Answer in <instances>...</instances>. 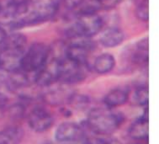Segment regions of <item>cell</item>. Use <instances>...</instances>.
Masks as SVG:
<instances>
[{
  "instance_id": "6da1fadb",
  "label": "cell",
  "mask_w": 159,
  "mask_h": 144,
  "mask_svg": "<svg viewBox=\"0 0 159 144\" xmlns=\"http://www.w3.org/2000/svg\"><path fill=\"white\" fill-rule=\"evenodd\" d=\"M25 36L20 33L7 35L0 52V68L8 72L20 70L21 60L26 46Z\"/></svg>"
},
{
  "instance_id": "7a4b0ae2",
  "label": "cell",
  "mask_w": 159,
  "mask_h": 144,
  "mask_svg": "<svg viewBox=\"0 0 159 144\" xmlns=\"http://www.w3.org/2000/svg\"><path fill=\"white\" fill-rule=\"evenodd\" d=\"M124 121V116L112 108L100 107L90 110L87 125L93 132L98 135H110L115 132Z\"/></svg>"
},
{
  "instance_id": "3957f363",
  "label": "cell",
  "mask_w": 159,
  "mask_h": 144,
  "mask_svg": "<svg viewBox=\"0 0 159 144\" xmlns=\"http://www.w3.org/2000/svg\"><path fill=\"white\" fill-rule=\"evenodd\" d=\"M61 0H27L20 27L41 23L56 15Z\"/></svg>"
},
{
  "instance_id": "277c9868",
  "label": "cell",
  "mask_w": 159,
  "mask_h": 144,
  "mask_svg": "<svg viewBox=\"0 0 159 144\" xmlns=\"http://www.w3.org/2000/svg\"><path fill=\"white\" fill-rule=\"evenodd\" d=\"M103 27V20L94 10H81L68 30V36L89 38L98 34Z\"/></svg>"
},
{
  "instance_id": "5b68a950",
  "label": "cell",
  "mask_w": 159,
  "mask_h": 144,
  "mask_svg": "<svg viewBox=\"0 0 159 144\" xmlns=\"http://www.w3.org/2000/svg\"><path fill=\"white\" fill-rule=\"evenodd\" d=\"M50 54V48L43 43H34L25 50L22 60L20 70L25 73L36 72L43 66Z\"/></svg>"
},
{
  "instance_id": "8992f818",
  "label": "cell",
  "mask_w": 159,
  "mask_h": 144,
  "mask_svg": "<svg viewBox=\"0 0 159 144\" xmlns=\"http://www.w3.org/2000/svg\"><path fill=\"white\" fill-rule=\"evenodd\" d=\"M65 56H57L50 49L49 57L35 75V83L38 86L48 87L59 81L60 63Z\"/></svg>"
},
{
  "instance_id": "52a82bcc",
  "label": "cell",
  "mask_w": 159,
  "mask_h": 144,
  "mask_svg": "<svg viewBox=\"0 0 159 144\" xmlns=\"http://www.w3.org/2000/svg\"><path fill=\"white\" fill-rule=\"evenodd\" d=\"M88 70V64L76 63L64 57L60 63L58 82L68 85L80 83L87 77Z\"/></svg>"
},
{
  "instance_id": "ba28073f",
  "label": "cell",
  "mask_w": 159,
  "mask_h": 144,
  "mask_svg": "<svg viewBox=\"0 0 159 144\" xmlns=\"http://www.w3.org/2000/svg\"><path fill=\"white\" fill-rule=\"evenodd\" d=\"M92 49V43L89 40V38H72V42L64 50V56L76 63L88 64L89 56Z\"/></svg>"
},
{
  "instance_id": "9c48e42d",
  "label": "cell",
  "mask_w": 159,
  "mask_h": 144,
  "mask_svg": "<svg viewBox=\"0 0 159 144\" xmlns=\"http://www.w3.org/2000/svg\"><path fill=\"white\" fill-rule=\"evenodd\" d=\"M46 88L47 90L44 92L42 98L46 103L52 105H61L69 103L74 96V94L68 88V84L63 83L58 86H55V84H53Z\"/></svg>"
},
{
  "instance_id": "30bf717a",
  "label": "cell",
  "mask_w": 159,
  "mask_h": 144,
  "mask_svg": "<svg viewBox=\"0 0 159 144\" xmlns=\"http://www.w3.org/2000/svg\"><path fill=\"white\" fill-rule=\"evenodd\" d=\"M28 124L36 132H44L53 124L52 114L43 107L37 106L32 109L28 115Z\"/></svg>"
},
{
  "instance_id": "8fae6325",
  "label": "cell",
  "mask_w": 159,
  "mask_h": 144,
  "mask_svg": "<svg viewBox=\"0 0 159 144\" xmlns=\"http://www.w3.org/2000/svg\"><path fill=\"white\" fill-rule=\"evenodd\" d=\"M55 136L57 141L71 142L84 138V132L77 123L67 121L58 126Z\"/></svg>"
},
{
  "instance_id": "7c38bea8",
  "label": "cell",
  "mask_w": 159,
  "mask_h": 144,
  "mask_svg": "<svg viewBox=\"0 0 159 144\" xmlns=\"http://www.w3.org/2000/svg\"><path fill=\"white\" fill-rule=\"evenodd\" d=\"M131 138L135 140H146L149 135V125H148V110H145L144 114L140 118L135 121L130 126L129 130Z\"/></svg>"
},
{
  "instance_id": "4fadbf2b",
  "label": "cell",
  "mask_w": 159,
  "mask_h": 144,
  "mask_svg": "<svg viewBox=\"0 0 159 144\" xmlns=\"http://www.w3.org/2000/svg\"><path fill=\"white\" fill-rule=\"evenodd\" d=\"M129 99V90L125 88H116L110 90L104 96V102L106 107L116 108L125 104Z\"/></svg>"
},
{
  "instance_id": "5bb4252c",
  "label": "cell",
  "mask_w": 159,
  "mask_h": 144,
  "mask_svg": "<svg viewBox=\"0 0 159 144\" xmlns=\"http://www.w3.org/2000/svg\"><path fill=\"white\" fill-rule=\"evenodd\" d=\"M23 129L17 126L6 127L0 131V144H20L24 138Z\"/></svg>"
},
{
  "instance_id": "9a60e30c",
  "label": "cell",
  "mask_w": 159,
  "mask_h": 144,
  "mask_svg": "<svg viewBox=\"0 0 159 144\" xmlns=\"http://www.w3.org/2000/svg\"><path fill=\"white\" fill-rule=\"evenodd\" d=\"M125 39L124 33L118 28H110L103 33L100 42L104 47L112 48L120 45Z\"/></svg>"
},
{
  "instance_id": "2e32d148",
  "label": "cell",
  "mask_w": 159,
  "mask_h": 144,
  "mask_svg": "<svg viewBox=\"0 0 159 144\" xmlns=\"http://www.w3.org/2000/svg\"><path fill=\"white\" fill-rule=\"evenodd\" d=\"M116 65V60L113 55L104 53L98 56L93 63V69L100 74L107 73L113 69Z\"/></svg>"
},
{
  "instance_id": "e0dca14e",
  "label": "cell",
  "mask_w": 159,
  "mask_h": 144,
  "mask_svg": "<svg viewBox=\"0 0 159 144\" xmlns=\"http://www.w3.org/2000/svg\"><path fill=\"white\" fill-rule=\"evenodd\" d=\"M149 100L148 88L145 85L137 87L134 93V101L138 105H147Z\"/></svg>"
},
{
  "instance_id": "ac0fdd59",
  "label": "cell",
  "mask_w": 159,
  "mask_h": 144,
  "mask_svg": "<svg viewBox=\"0 0 159 144\" xmlns=\"http://www.w3.org/2000/svg\"><path fill=\"white\" fill-rule=\"evenodd\" d=\"M136 15L140 20L143 21L148 20L149 17V6L148 0H141L136 8Z\"/></svg>"
},
{
  "instance_id": "d6986e66",
  "label": "cell",
  "mask_w": 159,
  "mask_h": 144,
  "mask_svg": "<svg viewBox=\"0 0 159 144\" xmlns=\"http://www.w3.org/2000/svg\"><path fill=\"white\" fill-rule=\"evenodd\" d=\"M25 113V108L22 105H15L10 108V115L13 118L20 119L22 118Z\"/></svg>"
},
{
  "instance_id": "ffe728a7",
  "label": "cell",
  "mask_w": 159,
  "mask_h": 144,
  "mask_svg": "<svg viewBox=\"0 0 159 144\" xmlns=\"http://www.w3.org/2000/svg\"><path fill=\"white\" fill-rule=\"evenodd\" d=\"M91 1H92V7L93 9H95L96 7L110 8L120 2V0H91Z\"/></svg>"
},
{
  "instance_id": "44dd1931",
  "label": "cell",
  "mask_w": 159,
  "mask_h": 144,
  "mask_svg": "<svg viewBox=\"0 0 159 144\" xmlns=\"http://www.w3.org/2000/svg\"><path fill=\"white\" fill-rule=\"evenodd\" d=\"M85 0H64V4L68 9H75L81 6Z\"/></svg>"
},
{
  "instance_id": "7402d4cb",
  "label": "cell",
  "mask_w": 159,
  "mask_h": 144,
  "mask_svg": "<svg viewBox=\"0 0 159 144\" xmlns=\"http://www.w3.org/2000/svg\"><path fill=\"white\" fill-rule=\"evenodd\" d=\"M6 38H7V34H6V31L4 30L2 26H0V46L3 45V42L5 41Z\"/></svg>"
},
{
  "instance_id": "603a6c76",
  "label": "cell",
  "mask_w": 159,
  "mask_h": 144,
  "mask_svg": "<svg viewBox=\"0 0 159 144\" xmlns=\"http://www.w3.org/2000/svg\"><path fill=\"white\" fill-rule=\"evenodd\" d=\"M100 144H120V142L116 139H107L102 142Z\"/></svg>"
},
{
  "instance_id": "cb8c5ba5",
  "label": "cell",
  "mask_w": 159,
  "mask_h": 144,
  "mask_svg": "<svg viewBox=\"0 0 159 144\" xmlns=\"http://www.w3.org/2000/svg\"><path fill=\"white\" fill-rule=\"evenodd\" d=\"M74 144H92V143H91L89 141L86 140V139L82 138L80 139V140H78V141H76Z\"/></svg>"
},
{
  "instance_id": "d4e9b609",
  "label": "cell",
  "mask_w": 159,
  "mask_h": 144,
  "mask_svg": "<svg viewBox=\"0 0 159 144\" xmlns=\"http://www.w3.org/2000/svg\"><path fill=\"white\" fill-rule=\"evenodd\" d=\"M47 144H69V142H60L56 140V142H49Z\"/></svg>"
},
{
  "instance_id": "484cf974",
  "label": "cell",
  "mask_w": 159,
  "mask_h": 144,
  "mask_svg": "<svg viewBox=\"0 0 159 144\" xmlns=\"http://www.w3.org/2000/svg\"><path fill=\"white\" fill-rule=\"evenodd\" d=\"M129 144H140V143H136V142H135V143H129Z\"/></svg>"
}]
</instances>
